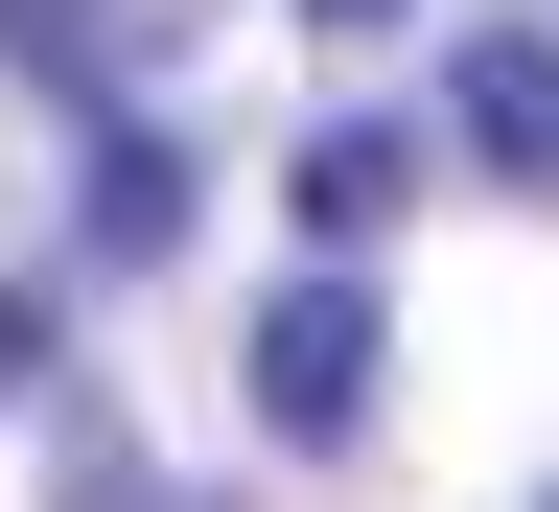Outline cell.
Wrapping results in <instances>:
<instances>
[{
	"label": "cell",
	"mask_w": 559,
	"mask_h": 512,
	"mask_svg": "<svg viewBox=\"0 0 559 512\" xmlns=\"http://www.w3.org/2000/svg\"><path fill=\"white\" fill-rule=\"evenodd\" d=\"M396 210V140H304V234H373Z\"/></svg>",
	"instance_id": "cell-4"
},
{
	"label": "cell",
	"mask_w": 559,
	"mask_h": 512,
	"mask_svg": "<svg viewBox=\"0 0 559 512\" xmlns=\"http://www.w3.org/2000/svg\"><path fill=\"white\" fill-rule=\"evenodd\" d=\"M0 47H24V70H70V94H94V0H0Z\"/></svg>",
	"instance_id": "cell-5"
},
{
	"label": "cell",
	"mask_w": 559,
	"mask_h": 512,
	"mask_svg": "<svg viewBox=\"0 0 559 512\" xmlns=\"http://www.w3.org/2000/svg\"><path fill=\"white\" fill-rule=\"evenodd\" d=\"M94 234H117V257H164V234H187V140H140V117L94 140Z\"/></svg>",
	"instance_id": "cell-3"
},
{
	"label": "cell",
	"mask_w": 559,
	"mask_h": 512,
	"mask_svg": "<svg viewBox=\"0 0 559 512\" xmlns=\"http://www.w3.org/2000/svg\"><path fill=\"white\" fill-rule=\"evenodd\" d=\"M304 24H396V0H304Z\"/></svg>",
	"instance_id": "cell-8"
},
{
	"label": "cell",
	"mask_w": 559,
	"mask_h": 512,
	"mask_svg": "<svg viewBox=\"0 0 559 512\" xmlns=\"http://www.w3.org/2000/svg\"><path fill=\"white\" fill-rule=\"evenodd\" d=\"M24 373H47V303H0V396H24Z\"/></svg>",
	"instance_id": "cell-7"
},
{
	"label": "cell",
	"mask_w": 559,
	"mask_h": 512,
	"mask_svg": "<svg viewBox=\"0 0 559 512\" xmlns=\"http://www.w3.org/2000/svg\"><path fill=\"white\" fill-rule=\"evenodd\" d=\"M443 117H466V164H513V187H559V47H513V24H489V47L443 70Z\"/></svg>",
	"instance_id": "cell-2"
},
{
	"label": "cell",
	"mask_w": 559,
	"mask_h": 512,
	"mask_svg": "<svg viewBox=\"0 0 559 512\" xmlns=\"http://www.w3.org/2000/svg\"><path fill=\"white\" fill-rule=\"evenodd\" d=\"M47 512H164V489H140V443H94V466H70Z\"/></svg>",
	"instance_id": "cell-6"
},
{
	"label": "cell",
	"mask_w": 559,
	"mask_h": 512,
	"mask_svg": "<svg viewBox=\"0 0 559 512\" xmlns=\"http://www.w3.org/2000/svg\"><path fill=\"white\" fill-rule=\"evenodd\" d=\"M257 419H280V443L373 419V279H280V303H257Z\"/></svg>",
	"instance_id": "cell-1"
}]
</instances>
